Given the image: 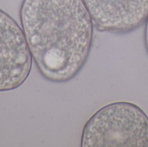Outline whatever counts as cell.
Returning a JSON list of instances; mask_svg holds the SVG:
<instances>
[{
	"label": "cell",
	"instance_id": "cell-1",
	"mask_svg": "<svg viewBox=\"0 0 148 147\" xmlns=\"http://www.w3.org/2000/svg\"><path fill=\"white\" fill-rule=\"evenodd\" d=\"M20 23L39 74L48 81L73 80L89 56L94 22L82 0H23Z\"/></svg>",
	"mask_w": 148,
	"mask_h": 147
},
{
	"label": "cell",
	"instance_id": "cell-2",
	"mask_svg": "<svg viewBox=\"0 0 148 147\" xmlns=\"http://www.w3.org/2000/svg\"><path fill=\"white\" fill-rule=\"evenodd\" d=\"M82 147H148V116L127 101L108 104L83 126Z\"/></svg>",
	"mask_w": 148,
	"mask_h": 147
},
{
	"label": "cell",
	"instance_id": "cell-3",
	"mask_svg": "<svg viewBox=\"0 0 148 147\" xmlns=\"http://www.w3.org/2000/svg\"><path fill=\"white\" fill-rule=\"evenodd\" d=\"M32 63L22 27L0 9V92L20 88L28 79Z\"/></svg>",
	"mask_w": 148,
	"mask_h": 147
},
{
	"label": "cell",
	"instance_id": "cell-4",
	"mask_svg": "<svg viewBox=\"0 0 148 147\" xmlns=\"http://www.w3.org/2000/svg\"><path fill=\"white\" fill-rule=\"evenodd\" d=\"M101 31L132 32L148 18V0H82Z\"/></svg>",
	"mask_w": 148,
	"mask_h": 147
},
{
	"label": "cell",
	"instance_id": "cell-5",
	"mask_svg": "<svg viewBox=\"0 0 148 147\" xmlns=\"http://www.w3.org/2000/svg\"><path fill=\"white\" fill-rule=\"evenodd\" d=\"M144 39H145V46L148 54V18L146 22V27H145V34H144Z\"/></svg>",
	"mask_w": 148,
	"mask_h": 147
}]
</instances>
